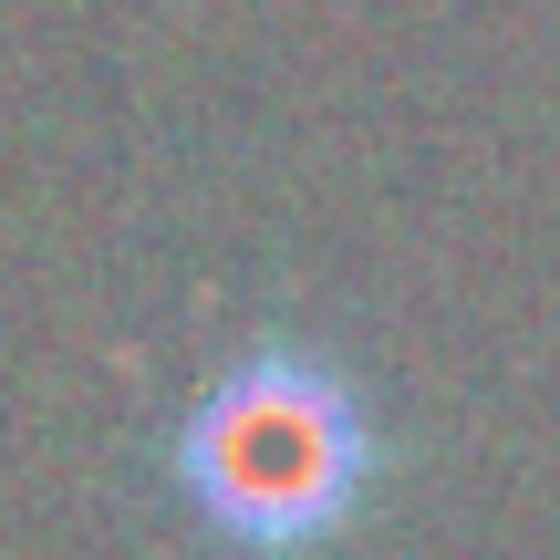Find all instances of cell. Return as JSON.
I'll return each mask as SVG.
<instances>
[{"instance_id":"1","label":"cell","mask_w":560,"mask_h":560,"mask_svg":"<svg viewBox=\"0 0 560 560\" xmlns=\"http://www.w3.org/2000/svg\"><path fill=\"white\" fill-rule=\"evenodd\" d=\"M395 467V405L353 342L270 312L156 416V488L219 560H322Z\"/></svg>"}]
</instances>
